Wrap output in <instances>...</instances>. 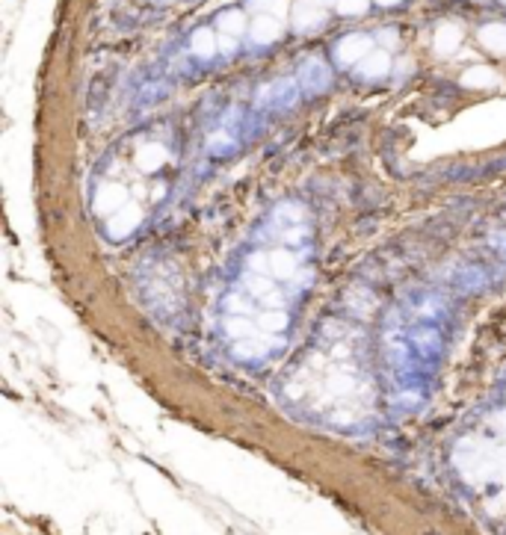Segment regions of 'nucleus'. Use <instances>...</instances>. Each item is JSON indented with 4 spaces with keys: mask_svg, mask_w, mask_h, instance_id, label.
<instances>
[{
    "mask_svg": "<svg viewBox=\"0 0 506 535\" xmlns=\"http://www.w3.org/2000/svg\"><path fill=\"white\" fill-rule=\"evenodd\" d=\"M370 51H373V39L361 36V33H353V36H344L338 42L335 57H338L340 65H358Z\"/></svg>",
    "mask_w": 506,
    "mask_h": 535,
    "instance_id": "f257e3e1",
    "label": "nucleus"
},
{
    "mask_svg": "<svg viewBox=\"0 0 506 535\" xmlns=\"http://www.w3.org/2000/svg\"><path fill=\"white\" fill-rule=\"evenodd\" d=\"M128 202V189L125 186H119V184H104V186H98V193H95V213H101V216H113L119 213Z\"/></svg>",
    "mask_w": 506,
    "mask_h": 535,
    "instance_id": "f03ea898",
    "label": "nucleus"
},
{
    "mask_svg": "<svg viewBox=\"0 0 506 535\" xmlns=\"http://www.w3.org/2000/svg\"><path fill=\"white\" fill-rule=\"evenodd\" d=\"M139 222H142V210L137 207V204H125L119 213H113L110 216V222H107V234L113 240H125L128 234H134L137 228H139Z\"/></svg>",
    "mask_w": 506,
    "mask_h": 535,
    "instance_id": "7ed1b4c3",
    "label": "nucleus"
},
{
    "mask_svg": "<svg viewBox=\"0 0 506 535\" xmlns=\"http://www.w3.org/2000/svg\"><path fill=\"white\" fill-rule=\"evenodd\" d=\"M249 36L255 44H272L281 36V21L272 18V15H258L249 27Z\"/></svg>",
    "mask_w": 506,
    "mask_h": 535,
    "instance_id": "20e7f679",
    "label": "nucleus"
},
{
    "mask_svg": "<svg viewBox=\"0 0 506 535\" xmlns=\"http://www.w3.org/2000/svg\"><path fill=\"white\" fill-rule=\"evenodd\" d=\"M323 21H326L323 6H311V3H305V0H299V6L293 9V27L299 33H311V30L320 27Z\"/></svg>",
    "mask_w": 506,
    "mask_h": 535,
    "instance_id": "39448f33",
    "label": "nucleus"
},
{
    "mask_svg": "<svg viewBox=\"0 0 506 535\" xmlns=\"http://www.w3.org/2000/svg\"><path fill=\"white\" fill-rule=\"evenodd\" d=\"M462 44V27L459 24H442L435 30V39H433V48L435 53H442V57H450V53H456Z\"/></svg>",
    "mask_w": 506,
    "mask_h": 535,
    "instance_id": "423d86ee",
    "label": "nucleus"
},
{
    "mask_svg": "<svg viewBox=\"0 0 506 535\" xmlns=\"http://www.w3.org/2000/svg\"><path fill=\"white\" fill-rule=\"evenodd\" d=\"M358 74L361 77H370V80H376V77H385L391 71V57H388V51H370L365 60H361L358 65Z\"/></svg>",
    "mask_w": 506,
    "mask_h": 535,
    "instance_id": "0eeeda50",
    "label": "nucleus"
},
{
    "mask_svg": "<svg viewBox=\"0 0 506 535\" xmlns=\"http://www.w3.org/2000/svg\"><path fill=\"white\" fill-rule=\"evenodd\" d=\"M166 160H169V151H166V145H160V142L142 145L139 154H137V166L142 172H157Z\"/></svg>",
    "mask_w": 506,
    "mask_h": 535,
    "instance_id": "6e6552de",
    "label": "nucleus"
},
{
    "mask_svg": "<svg viewBox=\"0 0 506 535\" xmlns=\"http://www.w3.org/2000/svg\"><path fill=\"white\" fill-rule=\"evenodd\" d=\"M302 86L308 92H323L329 86V69L320 62V60H308L302 65Z\"/></svg>",
    "mask_w": 506,
    "mask_h": 535,
    "instance_id": "1a4fd4ad",
    "label": "nucleus"
},
{
    "mask_svg": "<svg viewBox=\"0 0 506 535\" xmlns=\"http://www.w3.org/2000/svg\"><path fill=\"white\" fill-rule=\"evenodd\" d=\"M270 275H272V278H281V281L293 278V275H296V258H293L290 252H284V249L270 252Z\"/></svg>",
    "mask_w": 506,
    "mask_h": 535,
    "instance_id": "9d476101",
    "label": "nucleus"
},
{
    "mask_svg": "<svg viewBox=\"0 0 506 535\" xmlns=\"http://www.w3.org/2000/svg\"><path fill=\"white\" fill-rule=\"evenodd\" d=\"M462 83H465L468 89H491L494 83H498V74H494L489 65H474V69H468L465 74H462Z\"/></svg>",
    "mask_w": 506,
    "mask_h": 535,
    "instance_id": "9b49d317",
    "label": "nucleus"
},
{
    "mask_svg": "<svg viewBox=\"0 0 506 535\" xmlns=\"http://www.w3.org/2000/svg\"><path fill=\"white\" fill-rule=\"evenodd\" d=\"M216 27L223 36H240V33H246V15L240 12V9H228V12H223L216 18Z\"/></svg>",
    "mask_w": 506,
    "mask_h": 535,
    "instance_id": "f8f14e48",
    "label": "nucleus"
},
{
    "mask_svg": "<svg viewBox=\"0 0 506 535\" xmlns=\"http://www.w3.org/2000/svg\"><path fill=\"white\" fill-rule=\"evenodd\" d=\"M480 42L491 53H506V24H486L480 30Z\"/></svg>",
    "mask_w": 506,
    "mask_h": 535,
    "instance_id": "ddd939ff",
    "label": "nucleus"
},
{
    "mask_svg": "<svg viewBox=\"0 0 506 535\" xmlns=\"http://www.w3.org/2000/svg\"><path fill=\"white\" fill-rule=\"evenodd\" d=\"M190 51L195 57H213L219 51V42L213 36V30H195L193 39H190Z\"/></svg>",
    "mask_w": 506,
    "mask_h": 535,
    "instance_id": "4468645a",
    "label": "nucleus"
},
{
    "mask_svg": "<svg viewBox=\"0 0 506 535\" xmlns=\"http://www.w3.org/2000/svg\"><path fill=\"white\" fill-rule=\"evenodd\" d=\"M225 331H228V337L249 340V337H255V334H258L261 328H258V322H252V319H243V317H228V319H225Z\"/></svg>",
    "mask_w": 506,
    "mask_h": 535,
    "instance_id": "2eb2a0df",
    "label": "nucleus"
},
{
    "mask_svg": "<svg viewBox=\"0 0 506 535\" xmlns=\"http://www.w3.org/2000/svg\"><path fill=\"white\" fill-rule=\"evenodd\" d=\"M255 322H258V328H261V331L276 334V331H284V328H288V314H284V310H263V314L255 317Z\"/></svg>",
    "mask_w": 506,
    "mask_h": 535,
    "instance_id": "dca6fc26",
    "label": "nucleus"
},
{
    "mask_svg": "<svg viewBox=\"0 0 506 535\" xmlns=\"http://www.w3.org/2000/svg\"><path fill=\"white\" fill-rule=\"evenodd\" d=\"M255 12H261V15H272V18H284L288 15V0H252L249 3Z\"/></svg>",
    "mask_w": 506,
    "mask_h": 535,
    "instance_id": "f3484780",
    "label": "nucleus"
},
{
    "mask_svg": "<svg viewBox=\"0 0 506 535\" xmlns=\"http://www.w3.org/2000/svg\"><path fill=\"white\" fill-rule=\"evenodd\" d=\"M246 290L252 296H258V299H267L272 293V281L267 275H261V272H249L246 275Z\"/></svg>",
    "mask_w": 506,
    "mask_h": 535,
    "instance_id": "a211bd4d",
    "label": "nucleus"
},
{
    "mask_svg": "<svg viewBox=\"0 0 506 535\" xmlns=\"http://www.w3.org/2000/svg\"><path fill=\"white\" fill-rule=\"evenodd\" d=\"M338 12L340 15H365L367 0H338Z\"/></svg>",
    "mask_w": 506,
    "mask_h": 535,
    "instance_id": "6ab92c4d",
    "label": "nucleus"
},
{
    "mask_svg": "<svg viewBox=\"0 0 506 535\" xmlns=\"http://www.w3.org/2000/svg\"><path fill=\"white\" fill-rule=\"evenodd\" d=\"M249 270L252 272H261V275H267L270 272V254H249Z\"/></svg>",
    "mask_w": 506,
    "mask_h": 535,
    "instance_id": "aec40b11",
    "label": "nucleus"
},
{
    "mask_svg": "<svg viewBox=\"0 0 506 535\" xmlns=\"http://www.w3.org/2000/svg\"><path fill=\"white\" fill-rule=\"evenodd\" d=\"M379 42L385 44V48H394V44H397V30H394V27L382 30V33H379Z\"/></svg>",
    "mask_w": 506,
    "mask_h": 535,
    "instance_id": "412c9836",
    "label": "nucleus"
},
{
    "mask_svg": "<svg viewBox=\"0 0 506 535\" xmlns=\"http://www.w3.org/2000/svg\"><path fill=\"white\" fill-rule=\"evenodd\" d=\"M417 340H421V349L426 352V347H435L438 334H435V331H421V334H417Z\"/></svg>",
    "mask_w": 506,
    "mask_h": 535,
    "instance_id": "4be33fe9",
    "label": "nucleus"
},
{
    "mask_svg": "<svg viewBox=\"0 0 506 535\" xmlns=\"http://www.w3.org/2000/svg\"><path fill=\"white\" fill-rule=\"evenodd\" d=\"M219 48H223V51H234L237 48V42H234V36H223V39H219Z\"/></svg>",
    "mask_w": 506,
    "mask_h": 535,
    "instance_id": "5701e85b",
    "label": "nucleus"
},
{
    "mask_svg": "<svg viewBox=\"0 0 506 535\" xmlns=\"http://www.w3.org/2000/svg\"><path fill=\"white\" fill-rule=\"evenodd\" d=\"M379 6H394V3H400V0H376Z\"/></svg>",
    "mask_w": 506,
    "mask_h": 535,
    "instance_id": "b1692460",
    "label": "nucleus"
},
{
    "mask_svg": "<svg viewBox=\"0 0 506 535\" xmlns=\"http://www.w3.org/2000/svg\"><path fill=\"white\" fill-rule=\"evenodd\" d=\"M503 3H506V0H503Z\"/></svg>",
    "mask_w": 506,
    "mask_h": 535,
    "instance_id": "393cba45",
    "label": "nucleus"
}]
</instances>
